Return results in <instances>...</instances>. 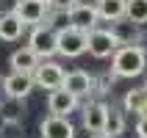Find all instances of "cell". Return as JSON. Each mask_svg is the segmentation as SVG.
Returning <instances> with one entry per match:
<instances>
[{"label": "cell", "instance_id": "16", "mask_svg": "<svg viewBox=\"0 0 147 138\" xmlns=\"http://www.w3.org/2000/svg\"><path fill=\"white\" fill-rule=\"evenodd\" d=\"M125 19L144 25L147 22V0H125Z\"/></svg>", "mask_w": 147, "mask_h": 138}, {"label": "cell", "instance_id": "4", "mask_svg": "<svg viewBox=\"0 0 147 138\" xmlns=\"http://www.w3.org/2000/svg\"><path fill=\"white\" fill-rule=\"evenodd\" d=\"M28 47H31L42 61H45V58H53L58 53V31L56 28H39V25H33Z\"/></svg>", "mask_w": 147, "mask_h": 138}, {"label": "cell", "instance_id": "8", "mask_svg": "<svg viewBox=\"0 0 147 138\" xmlns=\"http://www.w3.org/2000/svg\"><path fill=\"white\" fill-rule=\"evenodd\" d=\"M94 77H92L89 72H83V69H72V72H64V86L67 91H72L78 99H83V97H89L92 91H94Z\"/></svg>", "mask_w": 147, "mask_h": 138}, {"label": "cell", "instance_id": "19", "mask_svg": "<svg viewBox=\"0 0 147 138\" xmlns=\"http://www.w3.org/2000/svg\"><path fill=\"white\" fill-rule=\"evenodd\" d=\"M0 135L3 138H22V122H17V119H3Z\"/></svg>", "mask_w": 147, "mask_h": 138}, {"label": "cell", "instance_id": "6", "mask_svg": "<svg viewBox=\"0 0 147 138\" xmlns=\"http://www.w3.org/2000/svg\"><path fill=\"white\" fill-rule=\"evenodd\" d=\"M33 86H36V83H33L31 72H14V69H11V75L3 77V91H6L8 99H25L31 94Z\"/></svg>", "mask_w": 147, "mask_h": 138}, {"label": "cell", "instance_id": "15", "mask_svg": "<svg viewBox=\"0 0 147 138\" xmlns=\"http://www.w3.org/2000/svg\"><path fill=\"white\" fill-rule=\"evenodd\" d=\"M94 6H97L100 19H106V22L125 19V0H97Z\"/></svg>", "mask_w": 147, "mask_h": 138}, {"label": "cell", "instance_id": "18", "mask_svg": "<svg viewBox=\"0 0 147 138\" xmlns=\"http://www.w3.org/2000/svg\"><path fill=\"white\" fill-rule=\"evenodd\" d=\"M106 133L108 135H122L125 133V116H122V111H108V119H106Z\"/></svg>", "mask_w": 147, "mask_h": 138}, {"label": "cell", "instance_id": "13", "mask_svg": "<svg viewBox=\"0 0 147 138\" xmlns=\"http://www.w3.org/2000/svg\"><path fill=\"white\" fill-rule=\"evenodd\" d=\"M28 25L22 22V17L17 11H8V14H0V39L3 41H20Z\"/></svg>", "mask_w": 147, "mask_h": 138}, {"label": "cell", "instance_id": "3", "mask_svg": "<svg viewBox=\"0 0 147 138\" xmlns=\"http://www.w3.org/2000/svg\"><path fill=\"white\" fill-rule=\"evenodd\" d=\"M119 44H122V41L117 39L114 28H111V31H106V28H92V31H89V47H86V53H89L92 58H111Z\"/></svg>", "mask_w": 147, "mask_h": 138}, {"label": "cell", "instance_id": "17", "mask_svg": "<svg viewBox=\"0 0 147 138\" xmlns=\"http://www.w3.org/2000/svg\"><path fill=\"white\" fill-rule=\"evenodd\" d=\"M144 102H147V89H131L125 94V99H122L125 111H133L136 116H139V111L144 108Z\"/></svg>", "mask_w": 147, "mask_h": 138}, {"label": "cell", "instance_id": "21", "mask_svg": "<svg viewBox=\"0 0 147 138\" xmlns=\"http://www.w3.org/2000/svg\"><path fill=\"white\" fill-rule=\"evenodd\" d=\"M136 133H139V138H147V116H139V122H136Z\"/></svg>", "mask_w": 147, "mask_h": 138}, {"label": "cell", "instance_id": "10", "mask_svg": "<svg viewBox=\"0 0 147 138\" xmlns=\"http://www.w3.org/2000/svg\"><path fill=\"white\" fill-rule=\"evenodd\" d=\"M78 102L81 99L75 97L72 91H67L64 86H58V89L50 91V97H47V111L50 113H58V116H69L72 111H78Z\"/></svg>", "mask_w": 147, "mask_h": 138}, {"label": "cell", "instance_id": "12", "mask_svg": "<svg viewBox=\"0 0 147 138\" xmlns=\"http://www.w3.org/2000/svg\"><path fill=\"white\" fill-rule=\"evenodd\" d=\"M108 111L111 108L106 102H89L83 108V127L89 133H106V119H108Z\"/></svg>", "mask_w": 147, "mask_h": 138}, {"label": "cell", "instance_id": "7", "mask_svg": "<svg viewBox=\"0 0 147 138\" xmlns=\"http://www.w3.org/2000/svg\"><path fill=\"white\" fill-rule=\"evenodd\" d=\"M67 19H69V25H75V28L92 31V28H97L100 14H97V6H92V3H81V0H78V3L67 11Z\"/></svg>", "mask_w": 147, "mask_h": 138}, {"label": "cell", "instance_id": "2", "mask_svg": "<svg viewBox=\"0 0 147 138\" xmlns=\"http://www.w3.org/2000/svg\"><path fill=\"white\" fill-rule=\"evenodd\" d=\"M89 47V31L75 28V25H64L58 28V55L64 58H78Z\"/></svg>", "mask_w": 147, "mask_h": 138}, {"label": "cell", "instance_id": "20", "mask_svg": "<svg viewBox=\"0 0 147 138\" xmlns=\"http://www.w3.org/2000/svg\"><path fill=\"white\" fill-rule=\"evenodd\" d=\"M75 3H78V0H47V6L53 8V11H69Z\"/></svg>", "mask_w": 147, "mask_h": 138}, {"label": "cell", "instance_id": "22", "mask_svg": "<svg viewBox=\"0 0 147 138\" xmlns=\"http://www.w3.org/2000/svg\"><path fill=\"white\" fill-rule=\"evenodd\" d=\"M92 138H114V135H108V133H94Z\"/></svg>", "mask_w": 147, "mask_h": 138}, {"label": "cell", "instance_id": "1", "mask_svg": "<svg viewBox=\"0 0 147 138\" xmlns=\"http://www.w3.org/2000/svg\"><path fill=\"white\" fill-rule=\"evenodd\" d=\"M147 66V53L139 44H122L111 55V75L114 77H136Z\"/></svg>", "mask_w": 147, "mask_h": 138}, {"label": "cell", "instance_id": "23", "mask_svg": "<svg viewBox=\"0 0 147 138\" xmlns=\"http://www.w3.org/2000/svg\"><path fill=\"white\" fill-rule=\"evenodd\" d=\"M144 89H147V83H144Z\"/></svg>", "mask_w": 147, "mask_h": 138}, {"label": "cell", "instance_id": "14", "mask_svg": "<svg viewBox=\"0 0 147 138\" xmlns=\"http://www.w3.org/2000/svg\"><path fill=\"white\" fill-rule=\"evenodd\" d=\"M42 58L33 53L31 47H20V50H14L11 53V58H8V64H11V69L14 72H31L33 75V69H36V64H39Z\"/></svg>", "mask_w": 147, "mask_h": 138}, {"label": "cell", "instance_id": "5", "mask_svg": "<svg viewBox=\"0 0 147 138\" xmlns=\"http://www.w3.org/2000/svg\"><path fill=\"white\" fill-rule=\"evenodd\" d=\"M33 83L39 86V89H58L61 83H64V69L56 64V61H50V58H45V61H39L36 64V69H33Z\"/></svg>", "mask_w": 147, "mask_h": 138}, {"label": "cell", "instance_id": "9", "mask_svg": "<svg viewBox=\"0 0 147 138\" xmlns=\"http://www.w3.org/2000/svg\"><path fill=\"white\" fill-rule=\"evenodd\" d=\"M39 133L42 138H75V127L69 122V116H58V113H50L39 124Z\"/></svg>", "mask_w": 147, "mask_h": 138}, {"label": "cell", "instance_id": "11", "mask_svg": "<svg viewBox=\"0 0 147 138\" xmlns=\"http://www.w3.org/2000/svg\"><path fill=\"white\" fill-rule=\"evenodd\" d=\"M14 11L22 17L25 25H39L42 19L47 17L50 6H47V0H17Z\"/></svg>", "mask_w": 147, "mask_h": 138}]
</instances>
